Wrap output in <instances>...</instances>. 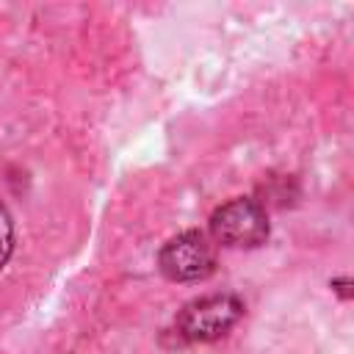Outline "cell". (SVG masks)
<instances>
[{
    "instance_id": "6da1fadb",
    "label": "cell",
    "mask_w": 354,
    "mask_h": 354,
    "mask_svg": "<svg viewBox=\"0 0 354 354\" xmlns=\"http://www.w3.org/2000/svg\"><path fill=\"white\" fill-rule=\"evenodd\" d=\"M241 315H243V304L238 296L213 293V296L188 301L180 310L174 326H177V335L188 343H210L224 337L238 324Z\"/></svg>"
},
{
    "instance_id": "7a4b0ae2",
    "label": "cell",
    "mask_w": 354,
    "mask_h": 354,
    "mask_svg": "<svg viewBox=\"0 0 354 354\" xmlns=\"http://www.w3.org/2000/svg\"><path fill=\"white\" fill-rule=\"evenodd\" d=\"M210 235L230 249H252L268 238V216L260 202L249 196L230 199L210 216Z\"/></svg>"
},
{
    "instance_id": "3957f363",
    "label": "cell",
    "mask_w": 354,
    "mask_h": 354,
    "mask_svg": "<svg viewBox=\"0 0 354 354\" xmlns=\"http://www.w3.org/2000/svg\"><path fill=\"white\" fill-rule=\"evenodd\" d=\"M158 266L174 282H196V279H205L213 274L216 246L210 243V238L205 232L188 230V232H180L177 238H171L160 249Z\"/></svg>"
},
{
    "instance_id": "277c9868",
    "label": "cell",
    "mask_w": 354,
    "mask_h": 354,
    "mask_svg": "<svg viewBox=\"0 0 354 354\" xmlns=\"http://www.w3.org/2000/svg\"><path fill=\"white\" fill-rule=\"evenodd\" d=\"M11 249H14V227L6 205L0 202V266H6V260L11 257Z\"/></svg>"
}]
</instances>
